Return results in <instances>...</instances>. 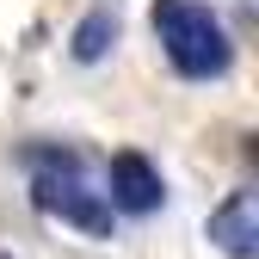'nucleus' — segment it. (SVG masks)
Returning a JSON list of instances; mask_svg holds the SVG:
<instances>
[{
  "mask_svg": "<svg viewBox=\"0 0 259 259\" xmlns=\"http://www.w3.org/2000/svg\"><path fill=\"white\" fill-rule=\"evenodd\" d=\"M154 31L167 44V62L191 80H210L229 68V31L204 0H154Z\"/></svg>",
  "mask_w": 259,
  "mask_h": 259,
  "instance_id": "f257e3e1",
  "label": "nucleus"
},
{
  "mask_svg": "<svg viewBox=\"0 0 259 259\" xmlns=\"http://www.w3.org/2000/svg\"><path fill=\"white\" fill-rule=\"evenodd\" d=\"M37 210L74 222V229H87V235H105V229H111V204H99V198L80 191L74 179H37Z\"/></svg>",
  "mask_w": 259,
  "mask_h": 259,
  "instance_id": "f03ea898",
  "label": "nucleus"
},
{
  "mask_svg": "<svg viewBox=\"0 0 259 259\" xmlns=\"http://www.w3.org/2000/svg\"><path fill=\"white\" fill-rule=\"evenodd\" d=\"M210 241L222 253H235V259L259 253V198H253V191H235V198L210 216Z\"/></svg>",
  "mask_w": 259,
  "mask_h": 259,
  "instance_id": "7ed1b4c3",
  "label": "nucleus"
},
{
  "mask_svg": "<svg viewBox=\"0 0 259 259\" xmlns=\"http://www.w3.org/2000/svg\"><path fill=\"white\" fill-rule=\"evenodd\" d=\"M167 191H160V173L148 167L142 154H117L111 160V204L117 210H130V216H148Z\"/></svg>",
  "mask_w": 259,
  "mask_h": 259,
  "instance_id": "20e7f679",
  "label": "nucleus"
},
{
  "mask_svg": "<svg viewBox=\"0 0 259 259\" xmlns=\"http://www.w3.org/2000/svg\"><path fill=\"white\" fill-rule=\"evenodd\" d=\"M111 37H117V19H111V13H93V19L74 31V56H80V62H99Z\"/></svg>",
  "mask_w": 259,
  "mask_h": 259,
  "instance_id": "39448f33",
  "label": "nucleus"
}]
</instances>
